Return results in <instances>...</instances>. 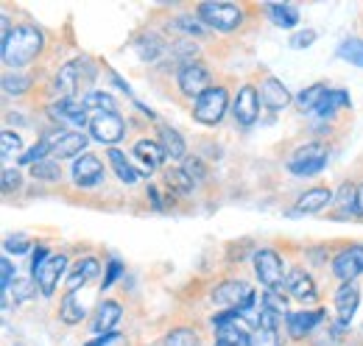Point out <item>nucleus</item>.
<instances>
[{
	"instance_id": "34",
	"label": "nucleus",
	"mask_w": 363,
	"mask_h": 346,
	"mask_svg": "<svg viewBox=\"0 0 363 346\" xmlns=\"http://www.w3.org/2000/svg\"><path fill=\"white\" fill-rule=\"evenodd\" d=\"M338 56L347 59L355 67H363V40H355V37L344 40V43L338 45Z\"/></svg>"
},
{
	"instance_id": "49",
	"label": "nucleus",
	"mask_w": 363,
	"mask_h": 346,
	"mask_svg": "<svg viewBox=\"0 0 363 346\" xmlns=\"http://www.w3.org/2000/svg\"><path fill=\"white\" fill-rule=\"evenodd\" d=\"M121 271H123V265H121L118 260H112V262L106 265V279H104V291H106V288H112V282H115V279L121 277Z\"/></svg>"
},
{
	"instance_id": "11",
	"label": "nucleus",
	"mask_w": 363,
	"mask_h": 346,
	"mask_svg": "<svg viewBox=\"0 0 363 346\" xmlns=\"http://www.w3.org/2000/svg\"><path fill=\"white\" fill-rule=\"evenodd\" d=\"M260 89L255 84H243L238 89V95H235V101H232V118H235V123L238 126H252L255 121H257V115H260Z\"/></svg>"
},
{
	"instance_id": "24",
	"label": "nucleus",
	"mask_w": 363,
	"mask_h": 346,
	"mask_svg": "<svg viewBox=\"0 0 363 346\" xmlns=\"http://www.w3.org/2000/svg\"><path fill=\"white\" fill-rule=\"evenodd\" d=\"M335 196H333V190L330 187H313V190H305L302 196H299V204H296V213H321L330 201H333Z\"/></svg>"
},
{
	"instance_id": "8",
	"label": "nucleus",
	"mask_w": 363,
	"mask_h": 346,
	"mask_svg": "<svg viewBox=\"0 0 363 346\" xmlns=\"http://www.w3.org/2000/svg\"><path fill=\"white\" fill-rule=\"evenodd\" d=\"M50 118L56 121V123H65V126H70L73 131H84L90 129V109L84 106V101L82 98H65V101H53L50 104Z\"/></svg>"
},
{
	"instance_id": "50",
	"label": "nucleus",
	"mask_w": 363,
	"mask_h": 346,
	"mask_svg": "<svg viewBox=\"0 0 363 346\" xmlns=\"http://www.w3.org/2000/svg\"><path fill=\"white\" fill-rule=\"evenodd\" d=\"M0 268H3V291H11V277H14V265H11L9 260L3 257Z\"/></svg>"
},
{
	"instance_id": "47",
	"label": "nucleus",
	"mask_w": 363,
	"mask_h": 346,
	"mask_svg": "<svg viewBox=\"0 0 363 346\" xmlns=\"http://www.w3.org/2000/svg\"><path fill=\"white\" fill-rule=\"evenodd\" d=\"M263 304L272 307L274 313H279V316L288 313V310H285V299H282L279 294H274V291H266V294H263Z\"/></svg>"
},
{
	"instance_id": "41",
	"label": "nucleus",
	"mask_w": 363,
	"mask_h": 346,
	"mask_svg": "<svg viewBox=\"0 0 363 346\" xmlns=\"http://www.w3.org/2000/svg\"><path fill=\"white\" fill-rule=\"evenodd\" d=\"M28 86H31V79H26V76H17V73H14V76L9 73V76L3 79V89H6L9 95H23Z\"/></svg>"
},
{
	"instance_id": "31",
	"label": "nucleus",
	"mask_w": 363,
	"mask_h": 346,
	"mask_svg": "<svg viewBox=\"0 0 363 346\" xmlns=\"http://www.w3.org/2000/svg\"><path fill=\"white\" fill-rule=\"evenodd\" d=\"M84 304L76 302V294H65V299L59 304V318L65 321V324H79V321H84Z\"/></svg>"
},
{
	"instance_id": "36",
	"label": "nucleus",
	"mask_w": 363,
	"mask_h": 346,
	"mask_svg": "<svg viewBox=\"0 0 363 346\" xmlns=\"http://www.w3.org/2000/svg\"><path fill=\"white\" fill-rule=\"evenodd\" d=\"M137 48H140L143 59H148V62H157V59L168 50V45L162 43L160 37H154V34H145V37H143V43L137 45Z\"/></svg>"
},
{
	"instance_id": "35",
	"label": "nucleus",
	"mask_w": 363,
	"mask_h": 346,
	"mask_svg": "<svg viewBox=\"0 0 363 346\" xmlns=\"http://www.w3.org/2000/svg\"><path fill=\"white\" fill-rule=\"evenodd\" d=\"M43 160H50V134L43 137L34 148H28V151L20 157V165H37V162H43Z\"/></svg>"
},
{
	"instance_id": "5",
	"label": "nucleus",
	"mask_w": 363,
	"mask_h": 346,
	"mask_svg": "<svg viewBox=\"0 0 363 346\" xmlns=\"http://www.w3.org/2000/svg\"><path fill=\"white\" fill-rule=\"evenodd\" d=\"M255 274L257 279L274 291V294H282V285L288 282V271H285V262L282 257L274 252V249H260L255 255Z\"/></svg>"
},
{
	"instance_id": "19",
	"label": "nucleus",
	"mask_w": 363,
	"mask_h": 346,
	"mask_svg": "<svg viewBox=\"0 0 363 346\" xmlns=\"http://www.w3.org/2000/svg\"><path fill=\"white\" fill-rule=\"evenodd\" d=\"M260 101H263V106L279 112V109H285V106L291 104V92H288V86L282 84L279 79L266 76V79L260 82Z\"/></svg>"
},
{
	"instance_id": "48",
	"label": "nucleus",
	"mask_w": 363,
	"mask_h": 346,
	"mask_svg": "<svg viewBox=\"0 0 363 346\" xmlns=\"http://www.w3.org/2000/svg\"><path fill=\"white\" fill-rule=\"evenodd\" d=\"M20 173L11 171V168H6L3 171V193H11V190H20Z\"/></svg>"
},
{
	"instance_id": "52",
	"label": "nucleus",
	"mask_w": 363,
	"mask_h": 346,
	"mask_svg": "<svg viewBox=\"0 0 363 346\" xmlns=\"http://www.w3.org/2000/svg\"><path fill=\"white\" fill-rule=\"evenodd\" d=\"M109 341H115V333H109V335H98L95 341H90V344H84V346H106Z\"/></svg>"
},
{
	"instance_id": "14",
	"label": "nucleus",
	"mask_w": 363,
	"mask_h": 346,
	"mask_svg": "<svg viewBox=\"0 0 363 346\" xmlns=\"http://www.w3.org/2000/svg\"><path fill=\"white\" fill-rule=\"evenodd\" d=\"M288 335L294 341H302V338H311L313 330L318 324H324V310L316 307V310H299V313H288Z\"/></svg>"
},
{
	"instance_id": "25",
	"label": "nucleus",
	"mask_w": 363,
	"mask_h": 346,
	"mask_svg": "<svg viewBox=\"0 0 363 346\" xmlns=\"http://www.w3.org/2000/svg\"><path fill=\"white\" fill-rule=\"evenodd\" d=\"M350 106H352V98L347 89H330L324 95V101L316 106V115L318 118H333L338 109H350Z\"/></svg>"
},
{
	"instance_id": "38",
	"label": "nucleus",
	"mask_w": 363,
	"mask_h": 346,
	"mask_svg": "<svg viewBox=\"0 0 363 346\" xmlns=\"http://www.w3.org/2000/svg\"><path fill=\"white\" fill-rule=\"evenodd\" d=\"M162 346H199V335L193 330H171L165 338H162Z\"/></svg>"
},
{
	"instance_id": "44",
	"label": "nucleus",
	"mask_w": 363,
	"mask_h": 346,
	"mask_svg": "<svg viewBox=\"0 0 363 346\" xmlns=\"http://www.w3.org/2000/svg\"><path fill=\"white\" fill-rule=\"evenodd\" d=\"M34 285H37L34 277L31 279H14V299H20V302L31 299L34 296Z\"/></svg>"
},
{
	"instance_id": "40",
	"label": "nucleus",
	"mask_w": 363,
	"mask_h": 346,
	"mask_svg": "<svg viewBox=\"0 0 363 346\" xmlns=\"http://www.w3.org/2000/svg\"><path fill=\"white\" fill-rule=\"evenodd\" d=\"M249 346H282L279 341V333L272 330V327H257L249 338Z\"/></svg>"
},
{
	"instance_id": "18",
	"label": "nucleus",
	"mask_w": 363,
	"mask_h": 346,
	"mask_svg": "<svg viewBox=\"0 0 363 346\" xmlns=\"http://www.w3.org/2000/svg\"><path fill=\"white\" fill-rule=\"evenodd\" d=\"M361 302V288L355 282H344L338 291H335V310H338V321L341 324H350L355 310Z\"/></svg>"
},
{
	"instance_id": "12",
	"label": "nucleus",
	"mask_w": 363,
	"mask_h": 346,
	"mask_svg": "<svg viewBox=\"0 0 363 346\" xmlns=\"http://www.w3.org/2000/svg\"><path fill=\"white\" fill-rule=\"evenodd\" d=\"M65 271H67V255H50L31 277L37 279V288L43 291V296H53V291H56V285H59Z\"/></svg>"
},
{
	"instance_id": "23",
	"label": "nucleus",
	"mask_w": 363,
	"mask_h": 346,
	"mask_svg": "<svg viewBox=\"0 0 363 346\" xmlns=\"http://www.w3.org/2000/svg\"><path fill=\"white\" fill-rule=\"evenodd\" d=\"M106 160H109V168L115 171V176H118L123 184H129V187H132V184L140 182V171H137L135 165L126 160V154H123L121 148H109V151H106Z\"/></svg>"
},
{
	"instance_id": "53",
	"label": "nucleus",
	"mask_w": 363,
	"mask_h": 346,
	"mask_svg": "<svg viewBox=\"0 0 363 346\" xmlns=\"http://www.w3.org/2000/svg\"><path fill=\"white\" fill-rule=\"evenodd\" d=\"M355 216L363 218V182L358 184V201H355Z\"/></svg>"
},
{
	"instance_id": "3",
	"label": "nucleus",
	"mask_w": 363,
	"mask_h": 346,
	"mask_svg": "<svg viewBox=\"0 0 363 346\" xmlns=\"http://www.w3.org/2000/svg\"><path fill=\"white\" fill-rule=\"evenodd\" d=\"M196 17L207 26V28H216L221 34L229 31H238L243 26V9L238 3H199L196 6Z\"/></svg>"
},
{
	"instance_id": "46",
	"label": "nucleus",
	"mask_w": 363,
	"mask_h": 346,
	"mask_svg": "<svg viewBox=\"0 0 363 346\" xmlns=\"http://www.w3.org/2000/svg\"><path fill=\"white\" fill-rule=\"evenodd\" d=\"M174 28H179V31H184V34H193V37H201V34H204V28H201L199 23L187 20V17H179V20H174Z\"/></svg>"
},
{
	"instance_id": "10",
	"label": "nucleus",
	"mask_w": 363,
	"mask_h": 346,
	"mask_svg": "<svg viewBox=\"0 0 363 346\" xmlns=\"http://www.w3.org/2000/svg\"><path fill=\"white\" fill-rule=\"evenodd\" d=\"M213 304L227 307V310H252V304H255V291H252L246 282L229 279V282H221V285L213 291Z\"/></svg>"
},
{
	"instance_id": "6",
	"label": "nucleus",
	"mask_w": 363,
	"mask_h": 346,
	"mask_svg": "<svg viewBox=\"0 0 363 346\" xmlns=\"http://www.w3.org/2000/svg\"><path fill=\"white\" fill-rule=\"evenodd\" d=\"M285 165L294 176H316L327 165V148L321 143H305L288 157Z\"/></svg>"
},
{
	"instance_id": "9",
	"label": "nucleus",
	"mask_w": 363,
	"mask_h": 346,
	"mask_svg": "<svg viewBox=\"0 0 363 346\" xmlns=\"http://www.w3.org/2000/svg\"><path fill=\"white\" fill-rule=\"evenodd\" d=\"M90 134L95 143L115 145L126 137V121L121 118V112H92Z\"/></svg>"
},
{
	"instance_id": "37",
	"label": "nucleus",
	"mask_w": 363,
	"mask_h": 346,
	"mask_svg": "<svg viewBox=\"0 0 363 346\" xmlns=\"http://www.w3.org/2000/svg\"><path fill=\"white\" fill-rule=\"evenodd\" d=\"M31 176L34 179H40V182H59V162L56 160H43V162H37V165H31Z\"/></svg>"
},
{
	"instance_id": "43",
	"label": "nucleus",
	"mask_w": 363,
	"mask_h": 346,
	"mask_svg": "<svg viewBox=\"0 0 363 346\" xmlns=\"http://www.w3.org/2000/svg\"><path fill=\"white\" fill-rule=\"evenodd\" d=\"M316 43V31L313 28H305V31H296L291 40H288V45L294 48V50H302V48H311V45Z\"/></svg>"
},
{
	"instance_id": "22",
	"label": "nucleus",
	"mask_w": 363,
	"mask_h": 346,
	"mask_svg": "<svg viewBox=\"0 0 363 346\" xmlns=\"http://www.w3.org/2000/svg\"><path fill=\"white\" fill-rule=\"evenodd\" d=\"M135 157H140V162L145 165V171L148 173L160 171L162 162L168 160L165 151H162V145L154 143V140H140V143H135Z\"/></svg>"
},
{
	"instance_id": "51",
	"label": "nucleus",
	"mask_w": 363,
	"mask_h": 346,
	"mask_svg": "<svg viewBox=\"0 0 363 346\" xmlns=\"http://www.w3.org/2000/svg\"><path fill=\"white\" fill-rule=\"evenodd\" d=\"M45 260H48V249L45 246H40V249H37V255H34V260H31V274H34Z\"/></svg>"
},
{
	"instance_id": "17",
	"label": "nucleus",
	"mask_w": 363,
	"mask_h": 346,
	"mask_svg": "<svg viewBox=\"0 0 363 346\" xmlns=\"http://www.w3.org/2000/svg\"><path fill=\"white\" fill-rule=\"evenodd\" d=\"M101 179H104V162L95 154H84V157L76 160V165H73V182L79 187H95Z\"/></svg>"
},
{
	"instance_id": "32",
	"label": "nucleus",
	"mask_w": 363,
	"mask_h": 346,
	"mask_svg": "<svg viewBox=\"0 0 363 346\" xmlns=\"http://www.w3.org/2000/svg\"><path fill=\"white\" fill-rule=\"evenodd\" d=\"M82 101H84V106H87L90 112H118L115 98H112L109 92H104V89H92Z\"/></svg>"
},
{
	"instance_id": "15",
	"label": "nucleus",
	"mask_w": 363,
	"mask_h": 346,
	"mask_svg": "<svg viewBox=\"0 0 363 346\" xmlns=\"http://www.w3.org/2000/svg\"><path fill=\"white\" fill-rule=\"evenodd\" d=\"M87 148V134L84 131H56L50 134V157L67 160V157H79Z\"/></svg>"
},
{
	"instance_id": "30",
	"label": "nucleus",
	"mask_w": 363,
	"mask_h": 346,
	"mask_svg": "<svg viewBox=\"0 0 363 346\" xmlns=\"http://www.w3.org/2000/svg\"><path fill=\"white\" fill-rule=\"evenodd\" d=\"M266 11H269V17H272L279 28H296V23H299L296 6H288V3H282V6H266Z\"/></svg>"
},
{
	"instance_id": "39",
	"label": "nucleus",
	"mask_w": 363,
	"mask_h": 346,
	"mask_svg": "<svg viewBox=\"0 0 363 346\" xmlns=\"http://www.w3.org/2000/svg\"><path fill=\"white\" fill-rule=\"evenodd\" d=\"M20 148H23L20 134H14V131H9V129L0 134V154H3V160L17 157V154H20Z\"/></svg>"
},
{
	"instance_id": "26",
	"label": "nucleus",
	"mask_w": 363,
	"mask_h": 346,
	"mask_svg": "<svg viewBox=\"0 0 363 346\" xmlns=\"http://www.w3.org/2000/svg\"><path fill=\"white\" fill-rule=\"evenodd\" d=\"M160 145L165 151L168 160H187V148H184V140L177 129L171 126H160Z\"/></svg>"
},
{
	"instance_id": "4",
	"label": "nucleus",
	"mask_w": 363,
	"mask_h": 346,
	"mask_svg": "<svg viewBox=\"0 0 363 346\" xmlns=\"http://www.w3.org/2000/svg\"><path fill=\"white\" fill-rule=\"evenodd\" d=\"M229 109V89L227 84H216L210 86L196 104H193V118L204 126H218L224 121Z\"/></svg>"
},
{
	"instance_id": "33",
	"label": "nucleus",
	"mask_w": 363,
	"mask_h": 346,
	"mask_svg": "<svg viewBox=\"0 0 363 346\" xmlns=\"http://www.w3.org/2000/svg\"><path fill=\"white\" fill-rule=\"evenodd\" d=\"M165 187L168 190H177L182 196H187L193 190V179L184 173V168H168L165 171Z\"/></svg>"
},
{
	"instance_id": "21",
	"label": "nucleus",
	"mask_w": 363,
	"mask_h": 346,
	"mask_svg": "<svg viewBox=\"0 0 363 346\" xmlns=\"http://www.w3.org/2000/svg\"><path fill=\"white\" fill-rule=\"evenodd\" d=\"M123 318V310H121V304L112 302V299H104V302L98 304V313H95V321H92V330L95 333H104V335H109L115 327H118V321Z\"/></svg>"
},
{
	"instance_id": "42",
	"label": "nucleus",
	"mask_w": 363,
	"mask_h": 346,
	"mask_svg": "<svg viewBox=\"0 0 363 346\" xmlns=\"http://www.w3.org/2000/svg\"><path fill=\"white\" fill-rule=\"evenodd\" d=\"M184 173H187L193 182H204V179H207V168H204V162H201L199 157H187V160H184Z\"/></svg>"
},
{
	"instance_id": "1",
	"label": "nucleus",
	"mask_w": 363,
	"mask_h": 346,
	"mask_svg": "<svg viewBox=\"0 0 363 346\" xmlns=\"http://www.w3.org/2000/svg\"><path fill=\"white\" fill-rule=\"evenodd\" d=\"M43 45H45V40H43V31H40L37 26L20 23V26H14L9 34H3L0 53H3V62L17 70V67L31 65V62L40 56Z\"/></svg>"
},
{
	"instance_id": "13",
	"label": "nucleus",
	"mask_w": 363,
	"mask_h": 346,
	"mask_svg": "<svg viewBox=\"0 0 363 346\" xmlns=\"http://www.w3.org/2000/svg\"><path fill=\"white\" fill-rule=\"evenodd\" d=\"M333 274L341 282H355L363 274V246H350L333 260Z\"/></svg>"
},
{
	"instance_id": "27",
	"label": "nucleus",
	"mask_w": 363,
	"mask_h": 346,
	"mask_svg": "<svg viewBox=\"0 0 363 346\" xmlns=\"http://www.w3.org/2000/svg\"><path fill=\"white\" fill-rule=\"evenodd\" d=\"M355 201H358V184L352 179L341 182L338 193H335V204L341 207L338 218H347V216H355Z\"/></svg>"
},
{
	"instance_id": "29",
	"label": "nucleus",
	"mask_w": 363,
	"mask_h": 346,
	"mask_svg": "<svg viewBox=\"0 0 363 346\" xmlns=\"http://www.w3.org/2000/svg\"><path fill=\"white\" fill-rule=\"evenodd\" d=\"M327 92H330V86L318 82V84L308 86L305 92H299V95H296V106H299L302 112H316V106L324 101V95H327Z\"/></svg>"
},
{
	"instance_id": "2",
	"label": "nucleus",
	"mask_w": 363,
	"mask_h": 346,
	"mask_svg": "<svg viewBox=\"0 0 363 346\" xmlns=\"http://www.w3.org/2000/svg\"><path fill=\"white\" fill-rule=\"evenodd\" d=\"M95 65H92L90 59H73V62H67L62 70H59V76H56V82H53V92H56V101H65V98H76L79 92H84V89H90L92 79H95ZM92 92V89H90ZM87 95V92H84Z\"/></svg>"
},
{
	"instance_id": "28",
	"label": "nucleus",
	"mask_w": 363,
	"mask_h": 346,
	"mask_svg": "<svg viewBox=\"0 0 363 346\" xmlns=\"http://www.w3.org/2000/svg\"><path fill=\"white\" fill-rule=\"evenodd\" d=\"M341 341H344L341 324H333V321L318 324L316 330H313V335H311V344L313 346H338Z\"/></svg>"
},
{
	"instance_id": "45",
	"label": "nucleus",
	"mask_w": 363,
	"mask_h": 346,
	"mask_svg": "<svg viewBox=\"0 0 363 346\" xmlns=\"http://www.w3.org/2000/svg\"><path fill=\"white\" fill-rule=\"evenodd\" d=\"M28 246H31V240H28L26 235H17V238H6V252L23 255V252H28Z\"/></svg>"
},
{
	"instance_id": "7",
	"label": "nucleus",
	"mask_w": 363,
	"mask_h": 346,
	"mask_svg": "<svg viewBox=\"0 0 363 346\" xmlns=\"http://www.w3.org/2000/svg\"><path fill=\"white\" fill-rule=\"evenodd\" d=\"M210 82H213V73L204 62H184L177 73V84H179V92L187 95V98H201L207 89H210Z\"/></svg>"
},
{
	"instance_id": "54",
	"label": "nucleus",
	"mask_w": 363,
	"mask_h": 346,
	"mask_svg": "<svg viewBox=\"0 0 363 346\" xmlns=\"http://www.w3.org/2000/svg\"><path fill=\"white\" fill-rule=\"evenodd\" d=\"M216 346H227V344H221V341H216Z\"/></svg>"
},
{
	"instance_id": "16",
	"label": "nucleus",
	"mask_w": 363,
	"mask_h": 346,
	"mask_svg": "<svg viewBox=\"0 0 363 346\" xmlns=\"http://www.w3.org/2000/svg\"><path fill=\"white\" fill-rule=\"evenodd\" d=\"M285 288H288V294H291V299H296V302H316L318 294H316V282H313V277L305 271V268H291L288 271V282H285Z\"/></svg>"
},
{
	"instance_id": "20",
	"label": "nucleus",
	"mask_w": 363,
	"mask_h": 346,
	"mask_svg": "<svg viewBox=\"0 0 363 346\" xmlns=\"http://www.w3.org/2000/svg\"><path fill=\"white\" fill-rule=\"evenodd\" d=\"M98 271H101V262L95 257H84L79 260L73 268H70V274H67V282H65V294H76L82 285H87L90 279L98 277Z\"/></svg>"
}]
</instances>
